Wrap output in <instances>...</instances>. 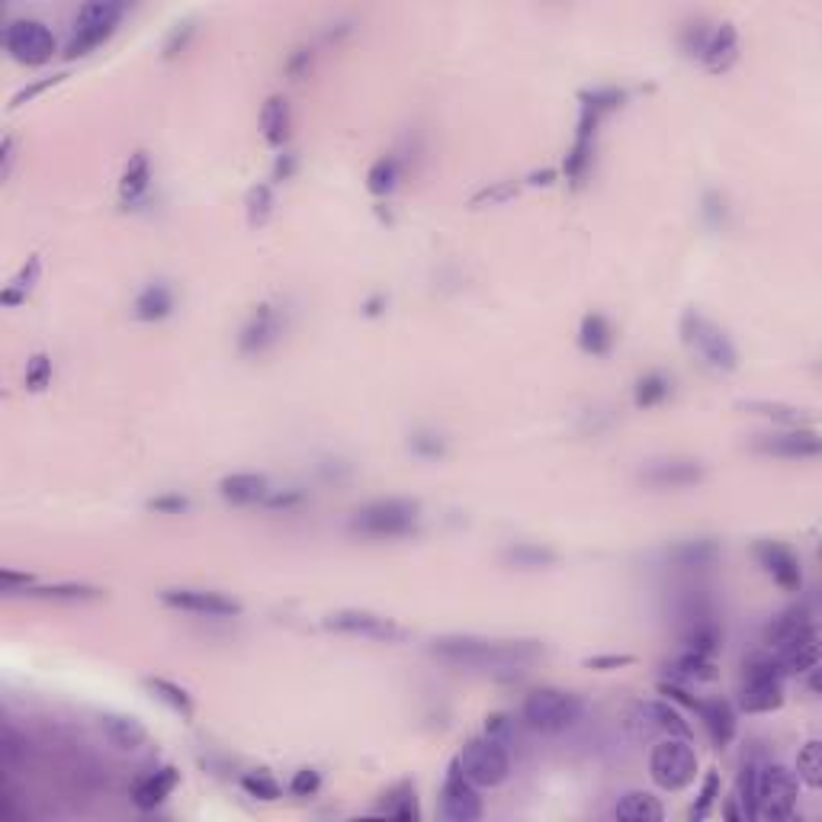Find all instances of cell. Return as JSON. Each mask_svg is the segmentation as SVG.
Returning a JSON list of instances; mask_svg holds the SVG:
<instances>
[{"label":"cell","instance_id":"30bf717a","mask_svg":"<svg viewBox=\"0 0 822 822\" xmlns=\"http://www.w3.org/2000/svg\"><path fill=\"white\" fill-rule=\"evenodd\" d=\"M4 45H7L13 62H20L26 68L49 65L55 58V52H58V42L52 36V29L45 26L42 20H13V23H7Z\"/></svg>","mask_w":822,"mask_h":822},{"label":"cell","instance_id":"7a4b0ae2","mask_svg":"<svg viewBox=\"0 0 822 822\" xmlns=\"http://www.w3.org/2000/svg\"><path fill=\"white\" fill-rule=\"evenodd\" d=\"M582 717H585L582 697L562 688H537L530 691L521 704V723L543 736L566 733V729L582 723Z\"/></svg>","mask_w":822,"mask_h":822},{"label":"cell","instance_id":"277c9868","mask_svg":"<svg viewBox=\"0 0 822 822\" xmlns=\"http://www.w3.org/2000/svg\"><path fill=\"white\" fill-rule=\"evenodd\" d=\"M681 341L688 344L710 370L733 373L739 367V350L729 341V334L717 322H710L707 315H700L697 309H688L681 315Z\"/></svg>","mask_w":822,"mask_h":822},{"label":"cell","instance_id":"2e32d148","mask_svg":"<svg viewBox=\"0 0 822 822\" xmlns=\"http://www.w3.org/2000/svg\"><path fill=\"white\" fill-rule=\"evenodd\" d=\"M482 810L485 806L479 797V787L469 784L456 768H450L444 787H440V816L450 822H476Z\"/></svg>","mask_w":822,"mask_h":822},{"label":"cell","instance_id":"9c48e42d","mask_svg":"<svg viewBox=\"0 0 822 822\" xmlns=\"http://www.w3.org/2000/svg\"><path fill=\"white\" fill-rule=\"evenodd\" d=\"M649 778L656 781V787L668 790V794H678V790L691 787L697 778V752L688 739L665 736L649 755Z\"/></svg>","mask_w":822,"mask_h":822},{"label":"cell","instance_id":"6da1fadb","mask_svg":"<svg viewBox=\"0 0 822 822\" xmlns=\"http://www.w3.org/2000/svg\"><path fill=\"white\" fill-rule=\"evenodd\" d=\"M537 639H485V636H437L431 639V656L466 672H482L495 678H517L537 659H543Z\"/></svg>","mask_w":822,"mask_h":822},{"label":"cell","instance_id":"91938a15","mask_svg":"<svg viewBox=\"0 0 822 822\" xmlns=\"http://www.w3.org/2000/svg\"><path fill=\"white\" fill-rule=\"evenodd\" d=\"M13 161H17V139H13V135H7V139H4V167H0V180L10 177Z\"/></svg>","mask_w":822,"mask_h":822},{"label":"cell","instance_id":"60d3db41","mask_svg":"<svg viewBox=\"0 0 822 822\" xmlns=\"http://www.w3.org/2000/svg\"><path fill=\"white\" fill-rule=\"evenodd\" d=\"M797 781L806 784L810 790L822 787V745L810 739L797 755Z\"/></svg>","mask_w":822,"mask_h":822},{"label":"cell","instance_id":"d4e9b609","mask_svg":"<svg viewBox=\"0 0 822 822\" xmlns=\"http://www.w3.org/2000/svg\"><path fill=\"white\" fill-rule=\"evenodd\" d=\"M219 492L232 505H264L270 489V479L261 473H232L219 482Z\"/></svg>","mask_w":822,"mask_h":822},{"label":"cell","instance_id":"4316f807","mask_svg":"<svg viewBox=\"0 0 822 822\" xmlns=\"http://www.w3.org/2000/svg\"><path fill=\"white\" fill-rule=\"evenodd\" d=\"M289 126H293V116H289V103L286 97L273 94L267 97L264 110H261V132H264V142L270 148H283L286 139H289Z\"/></svg>","mask_w":822,"mask_h":822},{"label":"cell","instance_id":"ac0fdd59","mask_svg":"<svg viewBox=\"0 0 822 822\" xmlns=\"http://www.w3.org/2000/svg\"><path fill=\"white\" fill-rule=\"evenodd\" d=\"M280 334H283L280 309L257 306L245 322V328H241V334H238V347H241V354H264V350H270L273 344L280 341Z\"/></svg>","mask_w":822,"mask_h":822},{"label":"cell","instance_id":"4fadbf2b","mask_svg":"<svg viewBox=\"0 0 822 822\" xmlns=\"http://www.w3.org/2000/svg\"><path fill=\"white\" fill-rule=\"evenodd\" d=\"M161 604L174 607V611H187L196 617H238L241 601L222 595V591H206V588H167L161 591Z\"/></svg>","mask_w":822,"mask_h":822},{"label":"cell","instance_id":"d6a6232c","mask_svg":"<svg viewBox=\"0 0 822 822\" xmlns=\"http://www.w3.org/2000/svg\"><path fill=\"white\" fill-rule=\"evenodd\" d=\"M151 184V164H148V155L145 151H135V155L129 158L126 164V171H123V180H119V200H123L126 206L132 203H139L145 190Z\"/></svg>","mask_w":822,"mask_h":822},{"label":"cell","instance_id":"8fae6325","mask_svg":"<svg viewBox=\"0 0 822 822\" xmlns=\"http://www.w3.org/2000/svg\"><path fill=\"white\" fill-rule=\"evenodd\" d=\"M325 627L334 633L344 636H360V639H373V643H402L408 636V630L402 623H395L392 617L373 614V611H360V607H341V611H331L325 617Z\"/></svg>","mask_w":822,"mask_h":822},{"label":"cell","instance_id":"db71d44e","mask_svg":"<svg viewBox=\"0 0 822 822\" xmlns=\"http://www.w3.org/2000/svg\"><path fill=\"white\" fill-rule=\"evenodd\" d=\"M148 508L158 511V514H180V511L190 508V501L184 495H158V498L148 501Z\"/></svg>","mask_w":822,"mask_h":822},{"label":"cell","instance_id":"f6af8a7d","mask_svg":"<svg viewBox=\"0 0 822 822\" xmlns=\"http://www.w3.org/2000/svg\"><path fill=\"white\" fill-rule=\"evenodd\" d=\"M273 209V190L267 184H257L248 190V222L251 225H264L270 219Z\"/></svg>","mask_w":822,"mask_h":822},{"label":"cell","instance_id":"f907efd6","mask_svg":"<svg viewBox=\"0 0 822 822\" xmlns=\"http://www.w3.org/2000/svg\"><path fill=\"white\" fill-rule=\"evenodd\" d=\"M411 450H415L418 456H424V460H437V456H444L447 444H444V437L440 434H415L411 437Z\"/></svg>","mask_w":822,"mask_h":822},{"label":"cell","instance_id":"680465c9","mask_svg":"<svg viewBox=\"0 0 822 822\" xmlns=\"http://www.w3.org/2000/svg\"><path fill=\"white\" fill-rule=\"evenodd\" d=\"M68 74H55V78H49V81H42V84H33V87H26V90H20L17 97H13V106H20L23 100H33L36 94H42V90H49L52 84H58V81H65Z\"/></svg>","mask_w":822,"mask_h":822},{"label":"cell","instance_id":"f5cc1de1","mask_svg":"<svg viewBox=\"0 0 822 822\" xmlns=\"http://www.w3.org/2000/svg\"><path fill=\"white\" fill-rule=\"evenodd\" d=\"M514 193H517V184H511V180H501V184L485 187L482 193H476V196H473V206H482V203H489V206H495V203H508Z\"/></svg>","mask_w":822,"mask_h":822},{"label":"cell","instance_id":"836d02e7","mask_svg":"<svg viewBox=\"0 0 822 822\" xmlns=\"http://www.w3.org/2000/svg\"><path fill=\"white\" fill-rule=\"evenodd\" d=\"M23 595L29 598H45V601H68V604H81V601H97L103 598V588L97 585H81V582H58V585H29Z\"/></svg>","mask_w":822,"mask_h":822},{"label":"cell","instance_id":"681fc988","mask_svg":"<svg viewBox=\"0 0 822 822\" xmlns=\"http://www.w3.org/2000/svg\"><path fill=\"white\" fill-rule=\"evenodd\" d=\"M318 787H322V774L315 768H302L293 774V781H289V794L293 797H312L318 794Z\"/></svg>","mask_w":822,"mask_h":822},{"label":"cell","instance_id":"b9f144b4","mask_svg":"<svg viewBox=\"0 0 822 822\" xmlns=\"http://www.w3.org/2000/svg\"><path fill=\"white\" fill-rule=\"evenodd\" d=\"M395 184H399V164H395V158H379V161L370 167V174H367V187H370V193L386 196V193L395 190Z\"/></svg>","mask_w":822,"mask_h":822},{"label":"cell","instance_id":"ba28073f","mask_svg":"<svg viewBox=\"0 0 822 822\" xmlns=\"http://www.w3.org/2000/svg\"><path fill=\"white\" fill-rule=\"evenodd\" d=\"M453 768L476 787H501L511 778V755L505 745H498L495 739L485 736V739L466 742L463 752L456 755Z\"/></svg>","mask_w":822,"mask_h":822},{"label":"cell","instance_id":"8992f818","mask_svg":"<svg viewBox=\"0 0 822 822\" xmlns=\"http://www.w3.org/2000/svg\"><path fill=\"white\" fill-rule=\"evenodd\" d=\"M126 7L119 4V0H90L78 10V17H74V33L65 45V55L68 58H81V55H90L116 33L119 20H123Z\"/></svg>","mask_w":822,"mask_h":822},{"label":"cell","instance_id":"ffe728a7","mask_svg":"<svg viewBox=\"0 0 822 822\" xmlns=\"http://www.w3.org/2000/svg\"><path fill=\"white\" fill-rule=\"evenodd\" d=\"M601 119H604L601 113H595V110H588V106H582V119H578L575 142H572V151H569V158H566V177L572 180V184H582V177H585V171H588Z\"/></svg>","mask_w":822,"mask_h":822},{"label":"cell","instance_id":"44dd1931","mask_svg":"<svg viewBox=\"0 0 822 822\" xmlns=\"http://www.w3.org/2000/svg\"><path fill=\"white\" fill-rule=\"evenodd\" d=\"M700 62H704L707 71L713 74H723L736 65V58H739V36H736V29L733 23H720V26H713L710 33H707V42H704V49H700Z\"/></svg>","mask_w":822,"mask_h":822},{"label":"cell","instance_id":"ee69618b","mask_svg":"<svg viewBox=\"0 0 822 822\" xmlns=\"http://www.w3.org/2000/svg\"><path fill=\"white\" fill-rule=\"evenodd\" d=\"M623 100H627V90H617V87H598V90H585L582 94V106H588V110H595L601 116L620 110Z\"/></svg>","mask_w":822,"mask_h":822},{"label":"cell","instance_id":"6f0895ef","mask_svg":"<svg viewBox=\"0 0 822 822\" xmlns=\"http://www.w3.org/2000/svg\"><path fill=\"white\" fill-rule=\"evenodd\" d=\"M299 501H302V495H299V492H270L264 505H267L270 511H280V508L286 511V508H296Z\"/></svg>","mask_w":822,"mask_h":822},{"label":"cell","instance_id":"f1b7e54d","mask_svg":"<svg viewBox=\"0 0 822 822\" xmlns=\"http://www.w3.org/2000/svg\"><path fill=\"white\" fill-rule=\"evenodd\" d=\"M614 816L620 822H659L665 816L659 797L646 794V790H627L617 806H614Z\"/></svg>","mask_w":822,"mask_h":822},{"label":"cell","instance_id":"5b68a950","mask_svg":"<svg viewBox=\"0 0 822 822\" xmlns=\"http://www.w3.org/2000/svg\"><path fill=\"white\" fill-rule=\"evenodd\" d=\"M784 668L774 656H755L742 668L739 707L745 713H771L784 704Z\"/></svg>","mask_w":822,"mask_h":822},{"label":"cell","instance_id":"603a6c76","mask_svg":"<svg viewBox=\"0 0 822 822\" xmlns=\"http://www.w3.org/2000/svg\"><path fill=\"white\" fill-rule=\"evenodd\" d=\"M816 627H813V617L803 611V607H790V611L778 614L771 623H768V646L771 652H781L787 646L800 643V639L813 636Z\"/></svg>","mask_w":822,"mask_h":822},{"label":"cell","instance_id":"9f6ffc18","mask_svg":"<svg viewBox=\"0 0 822 822\" xmlns=\"http://www.w3.org/2000/svg\"><path fill=\"white\" fill-rule=\"evenodd\" d=\"M0 585H4L7 595H13V591H26L29 585H33V578L13 572V569H4V572H0Z\"/></svg>","mask_w":822,"mask_h":822},{"label":"cell","instance_id":"cb8c5ba5","mask_svg":"<svg viewBox=\"0 0 822 822\" xmlns=\"http://www.w3.org/2000/svg\"><path fill=\"white\" fill-rule=\"evenodd\" d=\"M180 784V771L164 765L158 771H148L145 778H139L132 784V803L142 806V810H155L158 803H164L167 797L174 794V787Z\"/></svg>","mask_w":822,"mask_h":822},{"label":"cell","instance_id":"3957f363","mask_svg":"<svg viewBox=\"0 0 822 822\" xmlns=\"http://www.w3.org/2000/svg\"><path fill=\"white\" fill-rule=\"evenodd\" d=\"M421 524V505L411 498H376L350 517V530L360 537L392 540L405 537Z\"/></svg>","mask_w":822,"mask_h":822},{"label":"cell","instance_id":"f546056e","mask_svg":"<svg viewBox=\"0 0 822 822\" xmlns=\"http://www.w3.org/2000/svg\"><path fill=\"white\" fill-rule=\"evenodd\" d=\"M578 347L591 357H607L614 347V328L604 315L591 312L582 318V328H578Z\"/></svg>","mask_w":822,"mask_h":822},{"label":"cell","instance_id":"7bdbcfd3","mask_svg":"<svg viewBox=\"0 0 822 822\" xmlns=\"http://www.w3.org/2000/svg\"><path fill=\"white\" fill-rule=\"evenodd\" d=\"M241 790H245L248 797H254V800H267V803H273V800H280V797H283L280 784L273 781L267 771H248L245 778H241Z\"/></svg>","mask_w":822,"mask_h":822},{"label":"cell","instance_id":"7c38bea8","mask_svg":"<svg viewBox=\"0 0 822 822\" xmlns=\"http://www.w3.org/2000/svg\"><path fill=\"white\" fill-rule=\"evenodd\" d=\"M707 469L700 460H688V456H665V460H649L639 469V482L649 489H691V485L704 482Z\"/></svg>","mask_w":822,"mask_h":822},{"label":"cell","instance_id":"83f0119b","mask_svg":"<svg viewBox=\"0 0 822 822\" xmlns=\"http://www.w3.org/2000/svg\"><path fill=\"white\" fill-rule=\"evenodd\" d=\"M174 312V293L171 286L164 283H148L139 296L132 302V315L139 318V322H161Z\"/></svg>","mask_w":822,"mask_h":822},{"label":"cell","instance_id":"7dc6e473","mask_svg":"<svg viewBox=\"0 0 822 822\" xmlns=\"http://www.w3.org/2000/svg\"><path fill=\"white\" fill-rule=\"evenodd\" d=\"M485 736L508 749V742L517 739V723L511 713H489V717H485Z\"/></svg>","mask_w":822,"mask_h":822},{"label":"cell","instance_id":"e575fe53","mask_svg":"<svg viewBox=\"0 0 822 822\" xmlns=\"http://www.w3.org/2000/svg\"><path fill=\"white\" fill-rule=\"evenodd\" d=\"M717 556H720V546L713 540H684L672 550L675 566L681 569H707L717 562Z\"/></svg>","mask_w":822,"mask_h":822},{"label":"cell","instance_id":"484cf974","mask_svg":"<svg viewBox=\"0 0 822 822\" xmlns=\"http://www.w3.org/2000/svg\"><path fill=\"white\" fill-rule=\"evenodd\" d=\"M665 672L678 684H697V681H710L717 675V668H713V656H704V652H694V649H681L678 656L665 665Z\"/></svg>","mask_w":822,"mask_h":822},{"label":"cell","instance_id":"bcb514c9","mask_svg":"<svg viewBox=\"0 0 822 822\" xmlns=\"http://www.w3.org/2000/svg\"><path fill=\"white\" fill-rule=\"evenodd\" d=\"M717 797H720V774H717V771H707L704 784H700V790H697V803L691 806V819H704V816H710V810H713V803H717Z\"/></svg>","mask_w":822,"mask_h":822},{"label":"cell","instance_id":"4dcf8cb0","mask_svg":"<svg viewBox=\"0 0 822 822\" xmlns=\"http://www.w3.org/2000/svg\"><path fill=\"white\" fill-rule=\"evenodd\" d=\"M501 562L511 569L537 572V569L556 566V553L550 546H540V543H514V546H505V550H501Z\"/></svg>","mask_w":822,"mask_h":822},{"label":"cell","instance_id":"816d5d0a","mask_svg":"<svg viewBox=\"0 0 822 822\" xmlns=\"http://www.w3.org/2000/svg\"><path fill=\"white\" fill-rule=\"evenodd\" d=\"M193 33H196L193 20H187V23H177V26L171 29V36H167V42H164V58H174V55L184 52Z\"/></svg>","mask_w":822,"mask_h":822},{"label":"cell","instance_id":"f35d334b","mask_svg":"<svg viewBox=\"0 0 822 822\" xmlns=\"http://www.w3.org/2000/svg\"><path fill=\"white\" fill-rule=\"evenodd\" d=\"M39 270H42L39 257H29V261L23 264V270L7 283L4 296H0V299H4V306H23L26 296L33 293V286H36V280H39Z\"/></svg>","mask_w":822,"mask_h":822},{"label":"cell","instance_id":"7402d4cb","mask_svg":"<svg viewBox=\"0 0 822 822\" xmlns=\"http://www.w3.org/2000/svg\"><path fill=\"white\" fill-rule=\"evenodd\" d=\"M97 726L106 742L116 745L119 752H139L148 742V729L135 717H129V713H100Z\"/></svg>","mask_w":822,"mask_h":822},{"label":"cell","instance_id":"11a10c76","mask_svg":"<svg viewBox=\"0 0 822 822\" xmlns=\"http://www.w3.org/2000/svg\"><path fill=\"white\" fill-rule=\"evenodd\" d=\"M633 662H636V659L627 656V652H623V656H591V659H585V665H588V668H595V672H614V668L633 665Z\"/></svg>","mask_w":822,"mask_h":822},{"label":"cell","instance_id":"c3c4849f","mask_svg":"<svg viewBox=\"0 0 822 822\" xmlns=\"http://www.w3.org/2000/svg\"><path fill=\"white\" fill-rule=\"evenodd\" d=\"M49 383H52V360H49V354H36L26 363V389L42 392Z\"/></svg>","mask_w":822,"mask_h":822},{"label":"cell","instance_id":"9a60e30c","mask_svg":"<svg viewBox=\"0 0 822 822\" xmlns=\"http://www.w3.org/2000/svg\"><path fill=\"white\" fill-rule=\"evenodd\" d=\"M752 553H755V562L761 566V572L771 575L774 585L784 591H800L803 569H800L797 553L790 550V546H784L778 540H761V543H755Z\"/></svg>","mask_w":822,"mask_h":822},{"label":"cell","instance_id":"d590c367","mask_svg":"<svg viewBox=\"0 0 822 822\" xmlns=\"http://www.w3.org/2000/svg\"><path fill=\"white\" fill-rule=\"evenodd\" d=\"M145 688L158 700H164V704L171 707L174 713H180V717H193L196 704H193V697H190L187 688H180V684L167 681V678H145Z\"/></svg>","mask_w":822,"mask_h":822},{"label":"cell","instance_id":"94428289","mask_svg":"<svg viewBox=\"0 0 822 822\" xmlns=\"http://www.w3.org/2000/svg\"><path fill=\"white\" fill-rule=\"evenodd\" d=\"M309 62H312V52H309V49H299L293 58H289V65H286V68H289V74H302V71L309 68Z\"/></svg>","mask_w":822,"mask_h":822},{"label":"cell","instance_id":"74e56055","mask_svg":"<svg viewBox=\"0 0 822 822\" xmlns=\"http://www.w3.org/2000/svg\"><path fill=\"white\" fill-rule=\"evenodd\" d=\"M739 408L749 411V415H761V418H771V421H781V424H803V421H810V418L803 415V408L784 405V402L745 399V402H739Z\"/></svg>","mask_w":822,"mask_h":822},{"label":"cell","instance_id":"d6986e66","mask_svg":"<svg viewBox=\"0 0 822 822\" xmlns=\"http://www.w3.org/2000/svg\"><path fill=\"white\" fill-rule=\"evenodd\" d=\"M694 713L700 717V723H704L707 736H710L713 745H717V749H726V745L736 739V726L739 723H736V710H733V704H729V700H723V697L704 700V697H700Z\"/></svg>","mask_w":822,"mask_h":822},{"label":"cell","instance_id":"5bb4252c","mask_svg":"<svg viewBox=\"0 0 822 822\" xmlns=\"http://www.w3.org/2000/svg\"><path fill=\"white\" fill-rule=\"evenodd\" d=\"M752 450L761 453V456H778V460H816L819 456V434L813 428L755 434Z\"/></svg>","mask_w":822,"mask_h":822},{"label":"cell","instance_id":"ab89813d","mask_svg":"<svg viewBox=\"0 0 822 822\" xmlns=\"http://www.w3.org/2000/svg\"><path fill=\"white\" fill-rule=\"evenodd\" d=\"M389 800L379 806V813H386V816H395V819H418L421 810H418V797H415V787H411L408 781L402 784H395L389 794Z\"/></svg>","mask_w":822,"mask_h":822},{"label":"cell","instance_id":"52a82bcc","mask_svg":"<svg viewBox=\"0 0 822 822\" xmlns=\"http://www.w3.org/2000/svg\"><path fill=\"white\" fill-rule=\"evenodd\" d=\"M797 778L778 761L758 765V784H755V819L784 822L797 810Z\"/></svg>","mask_w":822,"mask_h":822},{"label":"cell","instance_id":"e0dca14e","mask_svg":"<svg viewBox=\"0 0 822 822\" xmlns=\"http://www.w3.org/2000/svg\"><path fill=\"white\" fill-rule=\"evenodd\" d=\"M636 723L643 733H659L675 736V739H688L691 726L684 720V713L672 704V700H639L636 704Z\"/></svg>","mask_w":822,"mask_h":822},{"label":"cell","instance_id":"1f68e13d","mask_svg":"<svg viewBox=\"0 0 822 822\" xmlns=\"http://www.w3.org/2000/svg\"><path fill=\"white\" fill-rule=\"evenodd\" d=\"M755 784H758V761H745L736 781V797L726 806V819H755Z\"/></svg>","mask_w":822,"mask_h":822},{"label":"cell","instance_id":"8d00e7d4","mask_svg":"<svg viewBox=\"0 0 822 822\" xmlns=\"http://www.w3.org/2000/svg\"><path fill=\"white\" fill-rule=\"evenodd\" d=\"M668 395H672V379L659 370H652L636 383L633 402H636V408H656L668 399Z\"/></svg>","mask_w":822,"mask_h":822}]
</instances>
